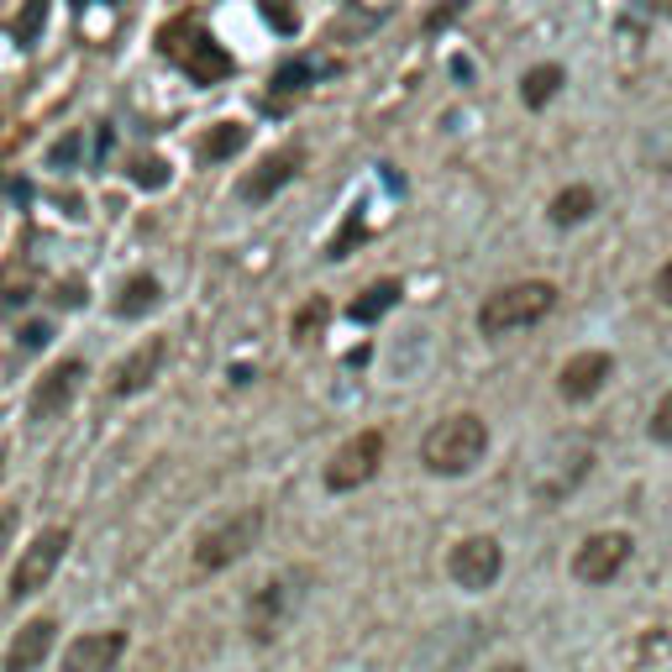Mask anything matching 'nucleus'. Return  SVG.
<instances>
[{"label":"nucleus","instance_id":"12","mask_svg":"<svg viewBox=\"0 0 672 672\" xmlns=\"http://www.w3.org/2000/svg\"><path fill=\"white\" fill-rule=\"evenodd\" d=\"M610 374H614L610 352H578V357H567V368H562L557 389H562V400H594V394L604 389Z\"/></svg>","mask_w":672,"mask_h":672},{"label":"nucleus","instance_id":"11","mask_svg":"<svg viewBox=\"0 0 672 672\" xmlns=\"http://www.w3.org/2000/svg\"><path fill=\"white\" fill-rule=\"evenodd\" d=\"M80 379H85V363H80V357L53 363V368L37 379V389H32V420H59L63 410H69V400H74Z\"/></svg>","mask_w":672,"mask_h":672},{"label":"nucleus","instance_id":"25","mask_svg":"<svg viewBox=\"0 0 672 672\" xmlns=\"http://www.w3.org/2000/svg\"><path fill=\"white\" fill-rule=\"evenodd\" d=\"M357 236H363V221H357V216H347V227H342V232L331 236V247H326V258H331V264H337V258H347V247H352V242H357Z\"/></svg>","mask_w":672,"mask_h":672},{"label":"nucleus","instance_id":"22","mask_svg":"<svg viewBox=\"0 0 672 672\" xmlns=\"http://www.w3.org/2000/svg\"><path fill=\"white\" fill-rule=\"evenodd\" d=\"M326 321H331V305H326L321 294H316V300H305V305L294 310V342L305 347V342H310V337H316Z\"/></svg>","mask_w":672,"mask_h":672},{"label":"nucleus","instance_id":"7","mask_svg":"<svg viewBox=\"0 0 672 672\" xmlns=\"http://www.w3.org/2000/svg\"><path fill=\"white\" fill-rule=\"evenodd\" d=\"M383 463V431H357L352 441L337 447V457L326 463V489L331 494H352V489H363Z\"/></svg>","mask_w":672,"mask_h":672},{"label":"nucleus","instance_id":"33","mask_svg":"<svg viewBox=\"0 0 672 672\" xmlns=\"http://www.w3.org/2000/svg\"><path fill=\"white\" fill-rule=\"evenodd\" d=\"M0 473H5V452H0Z\"/></svg>","mask_w":672,"mask_h":672},{"label":"nucleus","instance_id":"15","mask_svg":"<svg viewBox=\"0 0 672 672\" xmlns=\"http://www.w3.org/2000/svg\"><path fill=\"white\" fill-rule=\"evenodd\" d=\"M294 169H300V147H284V152L264 158L253 174L242 179V200H247V205H264L273 190H284V184H290Z\"/></svg>","mask_w":672,"mask_h":672},{"label":"nucleus","instance_id":"10","mask_svg":"<svg viewBox=\"0 0 672 672\" xmlns=\"http://www.w3.org/2000/svg\"><path fill=\"white\" fill-rule=\"evenodd\" d=\"M126 631H85L63 646V672H117Z\"/></svg>","mask_w":672,"mask_h":672},{"label":"nucleus","instance_id":"30","mask_svg":"<svg viewBox=\"0 0 672 672\" xmlns=\"http://www.w3.org/2000/svg\"><path fill=\"white\" fill-rule=\"evenodd\" d=\"M11 530H16V510H0V547L11 541Z\"/></svg>","mask_w":672,"mask_h":672},{"label":"nucleus","instance_id":"8","mask_svg":"<svg viewBox=\"0 0 672 672\" xmlns=\"http://www.w3.org/2000/svg\"><path fill=\"white\" fill-rule=\"evenodd\" d=\"M447 573H452V584L468 588V594H484V588L499 584V573H504V547H499L494 536H468V541H457L452 557H447Z\"/></svg>","mask_w":672,"mask_h":672},{"label":"nucleus","instance_id":"26","mask_svg":"<svg viewBox=\"0 0 672 672\" xmlns=\"http://www.w3.org/2000/svg\"><path fill=\"white\" fill-rule=\"evenodd\" d=\"M468 11V0H447V5H437L431 16H426V32H441V27H452L457 16Z\"/></svg>","mask_w":672,"mask_h":672},{"label":"nucleus","instance_id":"4","mask_svg":"<svg viewBox=\"0 0 672 672\" xmlns=\"http://www.w3.org/2000/svg\"><path fill=\"white\" fill-rule=\"evenodd\" d=\"M258 536H264V510H236L232 521L210 526L200 541H195V567H200V573H221V567H232L236 557L253 552Z\"/></svg>","mask_w":672,"mask_h":672},{"label":"nucleus","instance_id":"1","mask_svg":"<svg viewBox=\"0 0 672 672\" xmlns=\"http://www.w3.org/2000/svg\"><path fill=\"white\" fill-rule=\"evenodd\" d=\"M484 452H489V426L478 415H447L420 437V463L431 473H447V478L468 473Z\"/></svg>","mask_w":672,"mask_h":672},{"label":"nucleus","instance_id":"14","mask_svg":"<svg viewBox=\"0 0 672 672\" xmlns=\"http://www.w3.org/2000/svg\"><path fill=\"white\" fill-rule=\"evenodd\" d=\"M53 636H59V625L48 620V614H37V620H27L22 625V636L5 646V672H32L48 651H53Z\"/></svg>","mask_w":672,"mask_h":672},{"label":"nucleus","instance_id":"3","mask_svg":"<svg viewBox=\"0 0 672 672\" xmlns=\"http://www.w3.org/2000/svg\"><path fill=\"white\" fill-rule=\"evenodd\" d=\"M305 584H310L305 567H290V573H279V578L258 584L253 604H247V636H253V642H273V636L290 625L294 604L305 599Z\"/></svg>","mask_w":672,"mask_h":672},{"label":"nucleus","instance_id":"13","mask_svg":"<svg viewBox=\"0 0 672 672\" xmlns=\"http://www.w3.org/2000/svg\"><path fill=\"white\" fill-rule=\"evenodd\" d=\"M163 357H169V342L163 337H152V342H143V347L132 352L126 363H121L117 374H111V394H137V389H147V383L158 379V368H163Z\"/></svg>","mask_w":672,"mask_h":672},{"label":"nucleus","instance_id":"5","mask_svg":"<svg viewBox=\"0 0 672 672\" xmlns=\"http://www.w3.org/2000/svg\"><path fill=\"white\" fill-rule=\"evenodd\" d=\"M69 526H48L37 530L27 547H22V562H16V573H11V604H22V599H32V594H42L48 588V578L59 573L63 552H69Z\"/></svg>","mask_w":672,"mask_h":672},{"label":"nucleus","instance_id":"27","mask_svg":"<svg viewBox=\"0 0 672 672\" xmlns=\"http://www.w3.org/2000/svg\"><path fill=\"white\" fill-rule=\"evenodd\" d=\"M651 437H657V441H672V389L662 394V405L651 410Z\"/></svg>","mask_w":672,"mask_h":672},{"label":"nucleus","instance_id":"20","mask_svg":"<svg viewBox=\"0 0 672 672\" xmlns=\"http://www.w3.org/2000/svg\"><path fill=\"white\" fill-rule=\"evenodd\" d=\"M588 210H594V190H588V184H573V190H562L552 200V221L557 227H573V221H584Z\"/></svg>","mask_w":672,"mask_h":672},{"label":"nucleus","instance_id":"19","mask_svg":"<svg viewBox=\"0 0 672 672\" xmlns=\"http://www.w3.org/2000/svg\"><path fill=\"white\" fill-rule=\"evenodd\" d=\"M158 305V279H147V273H137V279H126L117 294V316H143V310H152Z\"/></svg>","mask_w":672,"mask_h":672},{"label":"nucleus","instance_id":"32","mask_svg":"<svg viewBox=\"0 0 672 672\" xmlns=\"http://www.w3.org/2000/svg\"><path fill=\"white\" fill-rule=\"evenodd\" d=\"M489 672H526L521 662H504V668H489Z\"/></svg>","mask_w":672,"mask_h":672},{"label":"nucleus","instance_id":"6","mask_svg":"<svg viewBox=\"0 0 672 672\" xmlns=\"http://www.w3.org/2000/svg\"><path fill=\"white\" fill-rule=\"evenodd\" d=\"M179 32H184V42L163 32V53H174L179 69H184L195 85H221V80L232 74V53H227L205 27H184V22H179Z\"/></svg>","mask_w":672,"mask_h":672},{"label":"nucleus","instance_id":"18","mask_svg":"<svg viewBox=\"0 0 672 672\" xmlns=\"http://www.w3.org/2000/svg\"><path fill=\"white\" fill-rule=\"evenodd\" d=\"M562 80H567V74H562L557 63H536V69L526 74V80H521V100H526L530 111H541V106L552 100L557 89H562Z\"/></svg>","mask_w":672,"mask_h":672},{"label":"nucleus","instance_id":"9","mask_svg":"<svg viewBox=\"0 0 672 672\" xmlns=\"http://www.w3.org/2000/svg\"><path fill=\"white\" fill-rule=\"evenodd\" d=\"M625 562H631V536L625 530H599L573 552V578L578 584H610Z\"/></svg>","mask_w":672,"mask_h":672},{"label":"nucleus","instance_id":"24","mask_svg":"<svg viewBox=\"0 0 672 672\" xmlns=\"http://www.w3.org/2000/svg\"><path fill=\"white\" fill-rule=\"evenodd\" d=\"M42 16H48V0H27V16H16V37L32 42V37L42 32Z\"/></svg>","mask_w":672,"mask_h":672},{"label":"nucleus","instance_id":"16","mask_svg":"<svg viewBox=\"0 0 672 672\" xmlns=\"http://www.w3.org/2000/svg\"><path fill=\"white\" fill-rule=\"evenodd\" d=\"M247 147V126L242 121H216V126H205L200 132V158L205 163H221V158H232Z\"/></svg>","mask_w":672,"mask_h":672},{"label":"nucleus","instance_id":"21","mask_svg":"<svg viewBox=\"0 0 672 672\" xmlns=\"http://www.w3.org/2000/svg\"><path fill=\"white\" fill-rule=\"evenodd\" d=\"M305 85H316V63L310 59H290L273 69V95H300Z\"/></svg>","mask_w":672,"mask_h":672},{"label":"nucleus","instance_id":"29","mask_svg":"<svg viewBox=\"0 0 672 672\" xmlns=\"http://www.w3.org/2000/svg\"><path fill=\"white\" fill-rule=\"evenodd\" d=\"M657 294H662V300H668V305H672V258H668V268L657 273Z\"/></svg>","mask_w":672,"mask_h":672},{"label":"nucleus","instance_id":"31","mask_svg":"<svg viewBox=\"0 0 672 672\" xmlns=\"http://www.w3.org/2000/svg\"><path fill=\"white\" fill-rule=\"evenodd\" d=\"M22 342H27V347H42V342H48V326H27V337H22Z\"/></svg>","mask_w":672,"mask_h":672},{"label":"nucleus","instance_id":"17","mask_svg":"<svg viewBox=\"0 0 672 672\" xmlns=\"http://www.w3.org/2000/svg\"><path fill=\"white\" fill-rule=\"evenodd\" d=\"M394 300H400V284H394V279H379L374 290H363L357 300H352L347 316H352L357 326H368V321H379V316L389 310V305H394Z\"/></svg>","mask_w":672,"mask_h":672},{"label":"nucleus","instance_id":"2","mask_svg":"<svg viewBox=\"0 0 672 672\" xmlns=\"http://www.w3.org/2000/svg\"><path fill=\"white\" fill-rule=\"evenodd\" d=\"M557 305V284L547 279H526V284H504L478 305V331L484 337H504V331H521V326L552 316Z\"/></svg>","mask_w":672,"mask_h":672},{"label":"nucleus","instance_id":"34","mask_svg":"<svg viewBox=\"0 0 672 672\" xmlns=\"http://www.w3.org/2000/svg\"><path fill=\"white\" fill-rule=\"evenodd\" d=\"M668 11H672V0H668Z\"/></svg>","mask_w":672,"mask_h":672},{"label":"nucleus","instance_id":"23","mask_svg":"<svg viewBox=\"0 0 672 672\" xmlns=\"http://www.w3.org/2000/svg\"><path fill=\"white\" fill-rule=\"evenodd\" d=\"M132 179H137L143 190H163V184H169V163H163V158H132Z\"/></svg>","mask_w":672,"mask_h":672},{"label":"nucleus","instance_id":"28","mask_svg":"<svg viewBox=\"0 0 672 672\" xmlns=\"http://www.w3.org/2000/svg\"><path fill=\"white\" fill-rule=\"evenodd\" d=\"M264 16H268V22H273L279 32H294V27H300V16H294L284 0H264Z\"/></svg>","mask_w":672,"mask_h":672}]
</instances>
